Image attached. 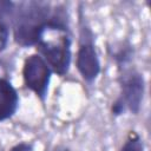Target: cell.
Returning <instances> with one entry per match:
<instances>
[{"instance_id": "obj_1", "label": "cell", "mask_w": 151, "mask_h": 151, "mask_svg": "<svg viewBox=\"0 0 151 151\" xmlns=\"http://www.w3.org/2000/svg\"><path fill=\"white\" fill-rule=\"evenodd\" d=\"M13 40L20 47H35L50 31L70 32V18L63 5L28 0L15 2L9 17Z\"/></svg>"}, {"instance_id": "obj_2", "label": "cell", "mask_w": 151, "mask_h": 151, "mask_svg": "<svg viewBox=\"0 0 151 151\" xmlns=\"http://www.w3.org/2000/svg\"><path fill=\"white\" fill-rule=\"evenodd\" d=\"M35 51L51 67L52 72L64 77L68 73L72 63L71 33H60L54 39H42L35 45Z\"/></svg>"}, {"instance_id": "obj_3", "label": "cell", "mask_w": 151, "mask_h": 151, "mask_svg": "<svg viewBox=\"0 0 151 151\" xmlns=\"http://www.w3.org/2000/svg\"><path fill=\"white\" fill-rule=\"evenodd\" d=\"M21 74L25 87L33 92L37 98L44 103L47 98L48 87L53 74L45 59L38 53L27 55L22 64Z\"/></svg>"}, {"instance_id": "obj_4", "label": "cell", "mask_w": 151, "mask_h": 151, "mask_svg": "<svg viewBox=\"0 0 151 151\" xmlns=\"http://www.w3.org/2000/svg\"><path fill=\"white\" fill-rule=\"evenodd\" d=\"M76 67L84 81L92 84L101 71L100 59L93 42V34L85 25L80 28V40L76 54Z\"/></svg>"}, {"instance_id": "obj_5", "label": "cell", "mask_w": 151, "mask_h": 151, "mask_svg": "<svg viewBox=\"0 0 151 151\" xmlns=\"http://www.w3.org/2000/svg\"><path fill=\"white\" fill-rule=\"evenodd\" d=\"M119 96L118 98L123 101L126 111L132 114H138L144 94H145V79L144 76L136 68L126 67L119 71L118 76Z\"/></svg>"}, {"instance_id": "obj_6", "label": "cell", "mask_w": 151, "mask_h": 151, "mask_svg": "<svg viewBox=\"0 0 151 151\" xmlns=\"http://www.w3.org/2000/svg\"><path fill=\"white\" fill-rule=\"evenodd\" d=\"M20 98L9 80L0 77V123L11 119L19 109Z\"/></svg>"}, {"instance_id": "obj_7", "label": "cell", "mask_w": 151, "mask_h": 151, "mask_svg": "<svg viewBox=\"0 0 151 151\" xmlns=\"http://www.w3.org/2000/svg\"><path fill=\"white\" fill-rule=\"evenodd\" d=\"M107 52L111 59L118 67V71L130 67L133 57L134 48L129 40H119L107 45Z\"/></svg>"}, {"instance_id": "obj_8", "label": "cell", "mask_w": 151, "mask_h": 151, "mask_svg": "<svg viewBox=\"0 0 151 151\" xmlns=\"http://www.w3.org/2000/svg\"><path fill=\"white\" fill-rule=\"evenodd\" d=\"M119 151H144V143L137 131H129Z\"/></svg>"}, {"instance_id": "obj_9", "label": "cell", "mask_w": 151, "mask_h": 151, "mask_svg": "<svg viewBox=\"0 0 151 151\" xmlns=\"http://www.w3.org/2000/svg\"><path fill=\"white\" fill-rule=\"evenodd\" d=\"M9 32H11V29H9L7 20L0 17V53L4 52L8 46Z\"/></svg>"}, {"instance_id": "obj_10", "label": "cell", "mask_w": 151, "mask_h": 151, "mask_svg": "<svg viewBox=\"0 0 151 151\" xmlns=\"http://www.w3.org/2000/svg\"><path fill=\"white\" fill-rule=\"evenodd\" d=\"M15 7V2L11 0H0V17L4 19H9Z\"/></svg>"}, {"instance_id": "obj_11", "label": "cell", "mask_w": 151, "mask_h": 151, "mask_svg": "<svg viewBox=\"0 0 151 151\" xmlns=\"http://www.w3.org/2000/svg\"><path fill=\"white\" fill-rule=\"evenodd\" d=\"M125 112H126L125 105H124L123 101L117 97V98L112 101V104H111V113H112V116H113V117H120V116H123Z\"/></svg>"}, {"instance_id": "obj_12", "label": "cell", "mask_w": 151, "mask_h": 151, "mask_svg": "<svg viewBox=\"0 0 151 151\" xmlns=\"http://www.w3.org/2000/svg\"><path fill=\"white\" fill-rule=\"evenodd\" d=\"M9 151H34V147L31 143H27V142H20L15 145H13Z\"/></svg>"}, {"instance_id": "obj_13", "label": "cell", "mask_w": 151, "mask_h": 151, "mask_svg": "<svg viewBox=\"0 0 151 151\" xmlns=\"http://www.w3.org/2000/svg\"><path fill=\"white\" fill-rule=\"evenodd\" d=\"M52 151H70V150H68V149H66V147H63V149H61V147H59V146H58V147H55V149H54V150H52Z\"/></svg>"}]
</instances>
